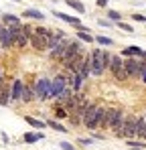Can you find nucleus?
I'll return each mask as SVG.
<instances>
[{
  "label": "nucleus",
  "mask_w": 146,
  "mask_h": 150,
  "mask_svg": "<svg viewBox=\"0 0 146 150\" xmlns=\"http://www.w3.org/2000/svg\"><path fill=\"white\" fill-rule=\"evenodd\" d=\"M144 67H146V63L138 61V59H124V69L128 71L130 77H140Z\"/></svg>",
  "instance_id": "nucleus-7"
},
{
  "label": "nucleus",
  "mask_w": 146,
  "mask_h": 150,
  "mask_svg": "<svg viewBox=\"0 0 146 150\" xmlns=\"http://www.w3.org/2000/svg\"><path fill=\"white\" fill-rule=\"evenodd\" d=\"M23 101H33L35 100V87L33 85H24L23 87V96H21Z\"/></svg>",
  "instance_id": "nucleus-16"
},
{
  "label": "nucleus",
  "mask_w": 146,
  "mask_h": 150,
  "mask_svg": "<svg viewBox=\"0 0 146 150\" xmlns=\"http://www.w3.org/2000/svg\"><path fill=\"white\" fill-rule=\"evenodd\" d=\"M96 43H99V45H103V47H110V45H112L114 41H112L110 37H101V35H99V37H96Z\"/></svg>",
  "instance_id": "nucleus-26"
},
{
  "label": "nucleus",
  "mask_w": 146,
  "mask_h": 150,
  "mask_svg": "<svg viewBox=\"0 0 146 150\" xmlns=\"http://www.w3.org/2000/svg\"><path fill=\"white\" fill-rule=\"evenodd\" d=\"M83 126L89 128V130L97 128V105L96 103H87L85 114H83Z\"/></svg>",
  "instance_id": "nucleus-4"
},
{
  "label": "nucleus",
  "mask_w": 146,
  "mask_h": 150,
  "mask_svg": "<svg viewBox=\"0 0 146 150\" xmlns=\"http://www.w3.org/2000/svg\"><path fill=\"white\" fill-rule=\"evenodd\" d=\"M136 136H140V138H144V140H146V120H144V116L138 118V124H136Z\"/></svg>",
  "instance_id": "nucleus-19"
},
{
  "label": "nucleus",
  "mask_w": 146,
  "mask_h": 150,
  "mask_svg": "<svg viewBox=\"0 0 146 150\" xmlns=\"http://www.w3.org/2000/svg\"><path fill=\"white\" fill-rule=\"evenodd\" d=\"M77 39L83 41V43H94V41H96V39H94L89 33H85V30H77Z\"/></svg>",
  "instance_id": "nucleus-24"
},
{
  "label": "nucleus",
  "mask_w": 146,
  "mask_h": 150,
  "mask_svg": "<svg viewBox=\"0 0 146 150\" xmlns=\"http://www.w3.org/2000/svg\"><path fill=\"white\" fill-rule=\"evenodd\" d=\"M47 126H51V128H53V130H57V132H67V128H65V126L59 124V122H55V120H49Z\"/></svg>",
  "instance_id": "nucleus-25"
},
{
  "label": "nucleus",
  "mask_w": 146,
  "mask_h": 150,
  "mask_svg": "<svg viewBox=\"0 0 146 150\" xmlns=\"http://www.w3.org/2000/svg\"><path fill=\"white\" fill-rule=\"evenodd\" d=\"M43 138H45V136H43L41 132H37V134H35V132L24 134V142H26V144H35V142H39V140H43Z\"/></svg>",
  "instance_id": "nucleus-18"
},
{
  "label": "nucleus",
  "mask_w": 146,
  "mask_h": 150,
  "mask_svg": "<svg viewBox=\"0 0 146 150\" xmlns=\"http://www.w3.org/2000/svg\"><path fill=\"white\" fill-rule=\"evenodd\" d=\"M2 23H4L6 26H10V25H21L18 16H14V14H2Z\"/></svg>",
  "instance_id": "nucleus-22"
},
{
  "label": "nucleus",
  "mask_w": 146,
  "mask_h": 150,
  "mask_svg": "<svg viewBox=\"0 0 146 150\" xmlns=\"http://www.w3.org/2000/svg\"><path fill=\"white\" fill-rule=\"evenodd\" d=\"M108 118V105H97V128H106Z\"/></svg>",
  "instance_id": "nucleus-15"
},
{
  "label": "nucleus",
  "mask_w": 146,
  "mask_h": 150,
  "mask_svg": "<svg viewBox=\"0 0 146 150\" xmlns=\"http://www.w3.org/2000/svg\"><path fill=\"white\" fill-rule=\"evenodd\" d=\"M2 81H4V71L0 69V85H2Z\"/></svg>",
  "instance_id": "nucleus-38"
},
{
  "label": "nucleus",
  "mask_w": 146,
  "mask_h": 150,
  "mask_svg": "<svg viewBox=\"0 0 146 150\" xmlns=\"http://www.w3.org/2000/svg\"><path fill=\"white\" fill-rule=\"evenodd\" d=\"M114 77H116V79H118V81H126V79H128V77H130V75H128V71H126V69H124V67H122L120 71H116V73H114Z\"/></svg>",
  "instance_id": "nucleus-27"
},
{
  "label": "nucleus",
  "mask_w": 146,
  "mask_h": 150,
  "mask_svg": "<svg viewBox=\"0 0 146 150\" xmlns=\"http://www.w3.org/2000/svg\"><path fill=\"white\" fill-rule=\"evenodd\" d=\"M140 79H142V83H146V67L142 69V73H140Z\"/></svg>",
  "instance_id": "nucleus-37"
},
{
  "label": "nucleus",
  "mask_w": 146,
  "mask_h": 150,
  "mask_svg": "<svg viewBox=\"0 0 146 150\" xmlns=\"http://www.w3.org/2000/svg\"><path fill=\"white\" fill-rule=\"evenodd\" d=\"M24 120H26V124H30L33 128H37V130H43V128L47 126V122H41V120H37V118H30V116H26Z\"/></svg>",
  "instance_id": "nucleus-21"
},
{
  "label": "nucleus",
  "mask_w": 146,
  "mask_h": 150,
  "mask_svg": "<svg viewBox=\"0 0 146 150\" xmlns=\"http://www.w3.org/2000/svg\"><path fill=\"white\" fill-rule=\"evenodd\" d=\"M30 43V39H28V35L23 30V25H21V30H18V35L14 37V47H18V49H24L26 45Z\"/></svg>",
  "instance_id": "nucleus-11"
},
{
  "label": "nucleus",
  "mask_w": 146,
  "mask_h": 150,
  "mask_svg": "<svg viewBox=\"0 0 146 150\" xmlns=\"http://www.w3.org/2000/svg\"><path fill=\"white\" fill-rule=\"evenodd\" d=\"M89 55H91V75L94 77H99V75L108 69L112 55L106 53V51H101V49H94Z\"/></svg>",
  "instance_id": "nucleus-1"
},
{
  "label": "nucleus",
  "mask_w": 146,
  "mask_h": 150,
  "mask_svg": "<svg viewBox=\"0 0 146 150\" xmlns=\"http://www.w3.org/2000/svg\"><path fill=\"white\" fill-rule=\"evenodd\" d=\"M108 2H110V0H97L96 4L99 6V8H106V6H108Z\"/></svg>",
  "instance_id": "nucleus-36"
},
{
  "label": "nucleus",
  "mask_w": 146,
  "mask_h": 150,
  "mask_svg": "<svg viewBox=\"0 0 146 150\" xmlns=\"http://www.w3.org/2000/svg\"><path fill=\"white\" fill-rule=\"evenodd\" d=\"M10 101V87H6L4 83L0 85V105H6Z\"/></svg>",
  "instance_id": "nucleus-17"
},
{
  "label": "nucleus",
  "mask_w": 146,
  "mask_h": 150,
  "mask_svg": "<svg viewBox=\"0 0 146 150\" xmlns=\"http://www.w3.org/2000/svg\"><path fill=\"white\" fill-rule=\"evenodd\" d=\"M12 2H18V0H12Z\"/></svg>",
  "instance_id": "nucleus-39"
},
{
  "label": "nucleus",
  "mask_w": 146,
  "mask_h": 150,
  "mask_svg": "<svg viewBox=\"0 0 146 150\" xmlns=\"http://www.w3.org/2000/svg\"><path fill=\"white\" fill-rule=\"evenodd\" d=\"M26 18H37V21H43L45 18V14L41 12V10H35V8H28V10H24L23 12Z\"/></svg>",
  "instance_id": "nucleus-20"
},
{
  "label": "nucleus",
  "mask_w": 146,
  "mask_h": 150,
  "mask_svg": "<svg viewBox=\"0 0 146 150\" xmlns=\"http://www.w3.org/2000/svg\"><path fill=\"white\" fill-rule=\"evenodd\" d=\"M67 41H69V39H63L55 49H51V59H57V61H61V59H63L65 49H67Z\"/></svg>",
  "instance_id": "nucleus-9"
},
{
  "label": "nucleus",
  "mask_w": 146,
  "mask_h": 150,
  "mask_svg": "<svg viewBox=\"0 0 146 150\" xmlns=\"http://www.w3.org/2000/svg\"><path fill=\"white\" fill-rule=\"evenodd\" d=\"M59 146H61V148H63V150H75V148H73V146H71V144H69V142H61Z\"/></svg>",
  "instance_id": "nucleus-33"
},
{
  "label": "nucleus",
  "mask_w": 146,
  "mask_h": 150,
  "mask_svg": "<svg viewBox=\"0 0 146 150\" xmlns=\"http://www.w3.org/2000/svg\"><path fill=\"white\" fill-rule=\"evenodd\" d=\"M55 116H57V118H67V110H63V105H57Z\"/></svg>",
  "instance_id": "nucleus-30"
},
{
  "label": "nucleus",
  "mask_w": 146,
  "mask_h": 150,
  "mask_svg": "<svg viewBox=\"0 0 146 150\" xmlns=\"http://www.w3.org/2000/svg\"><path fill=\"white\" fill-rule=\"evenodd\" d=\"M122 67H124V59H122L120 55H112V59H110V65H108V69H110L112 73H116V71H120Z\"/></svg>",
  "instance_id": "nucleus-13"
},
{
  "label": "nucleus",
  "mask_w": 146,
  "mask_h": 150,
  "mask_svg": "<svg viewBox=\"0 0 146 150\" xmlns=\"http://www.w3.org/2000/svg\"><path fill=\"white\" fill-rule=\"evenodd\" d=\"M79 144H83V146H89V144H91V140H89V138H79Z\"/></svg>",
  "instance_id": "nucleus-35"
},
{
  "label": "nucleus",
  "mask_w": 146,
  "mask_h": 150,
  "mask_svg": "<svg viewBox=\"0 0 146 150\" xmlns=\"http://www.w3.org/2000/svg\"><path fill=\"white\" fill-rule=\"evenodd\" d=\"M65 2H67V6H71L73 10H77V12H85L83 2H79V0H65Z\"/></svg>",
  "instance_id": "nucleus-23"
},
{
  "label": "nucleus",
  "mask_w": 146,
  "mask_h": 150,
  "mask_svg": "<svg viewBox=\"0 0 146 150\" xmlns=\"http://www.w3.org/2000/svg\"><path fill=\"white\" fill-rule=\"evenodd\" d=\"M132 18H134V21H138V23H146V16H144V14H134Z\"/></svg>",
  "instance_id": "nucleus-32"
},
{
  "label": "nucleus",
  "mask_w": 146,
  "mask_h": 150,
  "mask_svg": "<svg viewBox=\"0 0 146 150\" xmlns=\"http://www.w3.org/2000/svg\"><path fill=\"white\" fill-rule=\"evenodd\" d=\"M33 87H35V98H39V100H49V91H51V79H49V77H41Z\"/></svg>",
  "instance_id": "nucleus-5"
},
{
  "label": "nucleus",
  "mask_w": 146,
  "mask_h": 150,
  "mask_svg": "<svg viewBox=\"0 0 146 150\" xmlns=\"http://www.w3.org/2000/svg\"><path fill=\"white\" fill-rule=\"evenodd\" d=\"M97 25H99V26H106V28H110V26H112V23H110V21H97Z\"/></svg>",
  "instance_id": "nucleus-34"
},
{
  "label": "nucleus",
  "mask_w": 146,
  "mask_h": 150,
  "mask_svg": "<svg viewBox=\"0 0 146 150\" xmlns=\"http://www.w3.org/2000/svg\"><path fill=\"white\" fill-rule=\"evenodd\" d=\"M122 55L124 57H144L146 59V51H142L140 47H126L122 51Z\"/></svg>",
  "instance_id": "nucleus-14"
},
{
  "label": "nucleus",
  "mask_w": 146,
  "mask_h": 150,
  "mask_svg": "<svg viewBox=\"0 0 146 150\" xmlns=\"http://www.w3.org/2000/svg\"><path fill=\"white\" fill-rule=\"evenodd\" d=\"M136 124H138V118H134V116H126V120H124L122 128L116 132V134L122 136V138H134V136H136Z\"/></svg>",
  "instance_id": "nucleus-3"
},
{
  "label": "nucleus",
  "mask_w": 146,
  "mask_h": 150,
  "mask_svg": "<svg viewBox=\"0 0 146 150\" xmlns=\"http://www.w3.org/2000/svg\"><path fill=\"white\" fill-rule=\"evenodd\" d=\"M108 16H110V21H116V23H120V21H122V14H120V12H116V10H108Z\"/></svg>",
  "instance_id": "nucleus-29"
},
{
  "label": "nucleus",
  "mask_w": 146,
  "mask_h": 150,
  "mask_svg": "<svg viewBox=\"0 0 146 150\" xmlns=\"http://www.w3.org/2000/svg\"><path fill=\"white\" fill-rule=\"evenodd\" d=\"M126 142H128V146H130V148H140V150H144V148H146V144L138 142V140H126Z\"/></svg>",
  "instance_id": "nucleus-28"
},
{
  "label": "nucleus",
  "mask_w": 146,
  "mask_h": 150,
  "mask_svg": "<svg viewBox=\"0 0 146 150\" xmlns=\"http://www.w3.org/2000/svg\"><path fill=\"white\" fill-rule=\"evenodd\" d=\"M23 87H24L23 81H21V79H14V81H12V87H10V100H21Z\"/></svg>",
  "instance_id": "nucleus-10"
},
{
  "label": "nucleus",
  "mask_w": 146,
  "mask_h": 150,
  "mask_svg": "<svg viewBox=\"0 0 146 150\" xmlns=\"http://www.w3.org/2000/svg\"><path fill=\"white\" fill-rule=\"evenodd\" d=\"M12 45H14V41H12V37L8 33V26L2 25V28H0V47L2 49H10Z\"/></svg>",
  "instance_id": "nucleus-8"
},
{
  "label": "nucleus",
  "mask_w": 146,
  "mask_h": 150,
  "mask_svg": "<svg viewBox=\"0 0 146 150\" xmlns=\"http://www.w3.org/2000/svg\"><path fill=\"white\" fill-rule=\"evenodd\" d=\"M47 43H49V39H45V37H39V35H33L30 37V45L37 51H45L47 49Z\"/></svg>",
  "instance_id": "nucleus-12"
},
{
  "label": "nucleus",
  "mask_w": 146,
  "mask_h": 150,
  "mask_svg": "<svg viewBox=\"0 0 146 150\" xmlns=\"http://www.w3.org/2000/svg\"><path fill=\"white\" fill-rule=\"evenodd\" d=\"M118 26H120L122 30H126V33H132V30H134V26H130V25H126V23H118Z\"/></svg>",
  "instance_id": "nucleus-31"
},
{
  "label": "nucleus",
  "mask_w": 146,
  "mask_h": 150,
  "mask_svg": "<svg viewBox=\"0 0 146 150\" xmlns=\"http://www.w3.org/2000/svg\"><path fill=\"white\" fill-rule=\"evenodd\" d=\"M144 120H146V114H144Z\"/></svg>",
  "instance_id": "nucleus-40"
},
{
  "label": "nucleus",
  "mask_w": 146,
  "mask_h": 150,
  "mask_svg": "<svg viewBox=\"0 0 146 150\" xmlns=\"http://www.w3.org/2000/svg\"><path fill=\"white\" fill-rule=\"evenodd\" d=\"M126 120L124 110L122 108H108V118H106V128H112L114 132H118Z\"/></svg>",
  "instance_id": "nucleus-2"
},
{
  "label": "nucleus",
  "mask_w": 146,
  "mask_h": 150,
  "mask_svg": "<svg viewBox=\"0 0 146 150\" xmlns=\"http://www.w3.org/2000/svg\"><path fill=\"white\" fill-rule=\"evenodd\" d=\"M67 87V75H55V79H51V91H49V98H57L63 89Z\"/></svg>",
  "instance_id": "nucleus-6"
}]
</instances>
